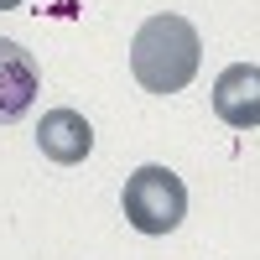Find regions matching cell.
<instances>
[{
	"label": "cell",
	"instance_id": "cell-2",
	"mask_svg": "<svg viewBox=\"0 0 260 260\" xmlns=\"http://www.w3.org/2000/svg\"><path fill=\"white\" fill-rule=\"evenodd\" d=\"M187 213V187L167 167H141L125 177V219L141 234H172Z\"/></svg>",
	"mask_w": 260,
	"mask_h": 260
},
{
	"label": "cell",
	"instance_id": "cell-3",
	"mask_svg": "<svg viewBox=\"0 0 260 260\" xmlns=\"http://www.w3.org/2000/svg\"><path fill=\"white\" fill-rule=\"evenodd\" d=\"M42 94V68L21 42L0 37V125H16Z\"/></svg>",
	"mask_w": 260,
	"mask_h": 260
},
{
	"label": "cell",
	"instance_id": "cell-6",
	"mask_svg": "<svg viewBox=\"0 0 260 260\" xmlns=\"http://www.w3.org/2000/svg\"><path fill=\"white\" fill-rule=\"evenodd\" d=\"M16 6H21V0H0V11H16Z\"/></svg>",
	"mask_w": 260,
	"mask_h": 260
},
{
	"label": "cell",
	"instance_id": "cell-4",
	"mask_svg": "<svg viewBox=\"0 0 260 260\" xmlns=\"http://www.w3.org/2000/svg\"><path fill=\"white\" fill-rule=\"evenodd\" d=\"M213 115L234 130H255L260 125V68L255 62H234L213 83Z\"/></svg>",
	"mask_w": 260,
	"mask_h": 260
},
{
	"label": "cell",
	"instance_id": "cell-5",
	"mask_svg": "<svg viewBox=\"0 0 260 260\" xmlns=\"http://www.w3.org/2000/svg\"><path fill=\"white\" fill-rule=\"evenodd\" d=\"M37 146H42V156H47V161L78 167V161L94 151V125L83 120L78 110H47V115L37 120Z\"/></svg>",
	"mask_w": 260,
	"mask_h": 260
},
{
	"label": "cell",
	"instance_id": "cell-1",
	"mask_svg": "<svg viewBox=\"0 0 260 260\" xmlns=\"http://www.w3.org/2000/svg\"><path fill=\"white\" fill-rule=\"evenodd\" d=\"M203 62V42H198V26L182 16H151L146 26L130 42V73L146 94H177L192 83Z\"/></svg>",
	"mask_w": 260,
	"mask_h": 260
}]
</instances>
